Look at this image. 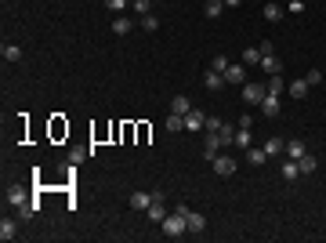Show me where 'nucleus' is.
Segmentation results:
<instances>
[{
  "label": "nucleus",
  "instance_id": "nucleus-29",
  "mask_svg": "<svg viewBox=\"0 0 326 243\" xmlns=\"http://www.w3.org/2000/svg\"><path fill=\"white\" fill-rule=\"evenodd\" d=\"M91 149H84V145H76V149H69V164H80V160H84Z\"/></svg>",
  "mask_w": 326,
  "mask_h": 243
},
{
  "label": "nucleus",
  "instance_id": "nucleus-7",
  "mask_svg": "<svg viewBox=\"0 0 326 243\" xmlns=\"http://www.w3.org/2000/svg\"><path fill=\"white\" fill-rule=\"evenodd\" d=\"M221 135H207V142H203V156H207V160H214L218 152H221Z\"/></svg>",
  "mask_w": 326,
  "mask_h": 243
},
{
  "label": "nucleus",
  "instance_id": "nucleus-12",
  "mask_svg": "<svg viewBox=\"0 0 326 243\" xmlns=\"http://www.w3.org/2000/svg\"><path fill=\"white\" fill-rule=\"evenodd\" d=\"M261 149H265V152H268V160H272V156H279V152H287V142H283V138H268Z\"/></svg>",
  "mask_w": 326,
  "mask_h": 243
},
{
  "label": "nucleus",
  "instance_id": "nucleus-2",
  "mask_svg": "<svg viewBox=\"0 0 326 243\" xmlns=\"http://www.w3.org/2000/svg\"><path fill=\"white\" fill-rule=\"evenodd\" d=\"M211 164H214V174H218V178H232V174H236V160H232V156H221V152H218Z\"/></svg>",
  "mask_w": 326,
  "mask_h": 243
},
{
  "label": "nucleus",
  "instance_id": "nucleus-36",
  "mask_svg": "<svg viewBox=\"0 0 326 243\" xmlns=\"http://www.w3.org/2000/svg\"><path fill=\"white\" fill-rule=\"evenodd\" d=\"M11 204H15V207L26 204V192H22V189H11Z\"/></svg>",
  "mask_w": 326,
  "mask_h": 243
},
{
  "label": "nucleus",
  "instance_id": "nucleus-3",
  "mask_svg": "<svg viewBox=\"0 0 326 243\" xmlns=\"http://www.w3.org/2000/svg\"><path fill=\"white\" fill-rule=\"evenodd\" d=\"M185 131H207V113L189 109V113H185Z\"/></svg>",
  "mask_w": 326,
  "mask_h": 243
},
{
  "label": "nucleus",
  "instance_id": "nucleus-1",
  "mask_svg": "<svg viewBox=\"0 0 326 243\" xmlns=\"http://www.w3.org/2000/svg\"><path fill=\"white\" fill-rule=\"evenodd\" d=\"M159 229H163V236H171V239H178L181 232H189V225H185V214H181V211H171L167 218L159 222Z\"/></svg>",
  "mask_w": 326,
  "mask_h": 243
},
{
  "label": "nucleus",
  "instance_id": "nucleus-24",
  "mask_svg": "<svg viewBox=\"0 0 326 243\" xmlns=\"http://www.w3.org/2000/svg\"><path fill=\"white\" fill-rule=\"evenodd\" d=\"M0 55H4L8 62H18V58H22V48H18V44H4V48H0Z\"/></svg>",
  "mask_w": 326,
  "mask_h": 243
},
{
  "label": "nucleus",
  "instance_id": "nucleus-15",
  "mask_svg": "<svg viewBox=\"0 0 326 243\" xmlns=\"http://www.w3.org/2000/svg\"><path fill=\"white\" fill-rule=\"evenodd\" d=\"M131 29H134V26H131V18H124V15H116V22H112V33H116V36H127Z\"/></svg>",
  "mask_w": 326,
  "mask_h": 243
},
{
  "label": "nucleus",
  "instance_id": "nucleus-10",
  "mask_svg": "<svg viewBox=\"0 0 326 243\" xmlns=\"http://www.w3.org/2000/svg\"><path fill=\"white\" fill-rule=\"evenodd\" d=\"M145 214H149V222H152V225H159L163 218H167V211H163V200H152V207H149Z\"/></svg>",
  "mask_w": 326,
  "mask_h": 243
},
{
  "label": "nucleus",
  "instance_id": "nucleus-14",
  "mask_svg": "<svg viewBox=\"0 0 326 243\" xmlns=\"http://www.w3.org/2000/svg\"><path fill=\"white\" fill-rule=\"evenodd\" d=\"M221 11H225V0H207V8H203L207 18H221Z\"/></svg>",
  "mask_w": 326,
  "mask_h": 243
},
{
  "label": "nucleus",
  "instance_id": "nucleus-4",
  "mask_svg": "<svg viewBox=\"0 0 326 243\" xmlns=\"http://www.w3.org/2000/svg\"><path fill=\"white\" fill-rule=\"evenodd\" d=\"M265 95H268V91H265L261 84H243V102H247V105H261Z\"/></svg>",
  "mask_w": 326,
  "mask_h": 243
},
{
  "label": "nucleus",
  "instance_id": "nucleus-41",
  "mask_svg": "<svg viewBox=\"0 0 326 243\" xmlns=\"http://www.w3.org/2000/svg\"><path fill=\"white\" fill-rule=\"evenodd\" d=\"M131 4H134V0H131Z\"/></svg>",
  "mask_w": 326,
  "mask_h": 243
},
{
  "label": "nucleus",
  "instance_id": "nucleus-6",
  "mask_svg": "<svg viewBox=\"0 0 326 243\" xmlns=\"http://www.w3.org/2000/svg\"><path fill=\"white\" fill-rule=\"evenodd\" d=\"M185 225H189V232H203V229H207V218L189 207V211H185Z\"/></svg>",
  "mask_w": 326,
  "mask_h": 243
},
{
  "label": "nucleus",
  "instance_id": "nucleus-40",
  "mask_svg": "<svg viewBox=\"0 0 326 243\" xmlns=\"http://www.w3.org/2000/svg\"><path fill=\"white\" fill-rule=\"evenodd\" d=\"M243 4V0H225V8H239Z\"/></svg>",
  "mask_w": 326,
  "mask_h": 243
},
{
  "label": "nucleus",
  "instance_id": "nucleus-18",
  "mask_svg": "<svg viewBox=\"0 0 326 243\" xmlns=\"http://www.w3.org/2000/svg\"><path fill=\"white\" fill-rule=\"evenodd\" d=\"M15 236H18V229H15V222H8V218H4V222H0V239H4V243H11Z\"/></svg>",
  "mask_w": 326,
  "mask_h": 243
},
{
  "label": "nucleus",
  "instance_id": "nucleus-31",
  "mask_svg": "<svg viewBox=\"0 0 326 243\" xmlns=\"http://www.w3.org/2000/svg\"><path fill=\"white\" fill-rule=\"evenodd\" d=\"M142 29H149V33H156V29H159V22H156V15H142Z\"/></svg>",
  "mask_w": 326,
  "mask_h": 243
},
{
  "label": "nucleus",
  "instance_id": "nucleus-30",
  "mask_svg": "<svg viewBox=\"0 0 326 243\" xmlns=\"http://www.w3.org/2000/svg\"><path fill=\"white\" fill-rule=\"evenodd\" d=\"M218 135H221V142H225V145H232V142H236V127H228V124H221V131H218Z\"/></svg>",
  "mask_w": 326,
  "mask_h": 243
},
{
  "label": "nucleus",
  "instance_id": "nucleus-20",
  "mask_svg": "<svg viewBox=\"0 0 326 243\" xmlns=\"http://www.w3.org/2000/svg\"><path fill=\"white\" fill-rule=\"evenodd\" d=\"M283 178H287V182H294L297 174H301V167H297V160H287V164H283V171H279Z\"/></svg>",
  "mask_w": 326,
  "mask_h": 243
},
{
  "label": "nucleus",
  "instance_id": "nucleus-21",
  "mask_svg": "<svg viewBox=\"0 0 326 243\" xmlns=\"http://www.w3.org/2000/svg\"><path fill=\"white\" fill-rule=\"evenodd\" d=\"M189 109H192V102H189V98H185V95H178V98H174V102H171V113H178V116H185V113H189Z\"/></svg>",
  "mask_w": 326,
  "mask_h": 243
},
{
  "label": "nucleus",
  "instance_id": "nucleus-17",
  "mask_svg": "<svg viewBox=\"0 0 326 243\" xmlns=\"http://www.w3.org/2000/svg\"><path fill=\"white\" fill-rule=\"evenodd\" d=\"M265 160H268V152H265V149H247V164H250V167H261Z\"/></svg>",
  "mask_w": 326,
  "mask_h": 243
},
{
  "label": "nucleus",
  "instance_id": "nucleus-27",
  "mask_svg": "<svg viewBox=\"0 0 326 243\" xmlns=\"http://www.w3.org/2000/svg\"><path fill=\"white\" fill-rule=\"evenodd\" d=\"M243 65H261V51L258 48H247V51H243Z\"/></svg>",
  "mask_w": 326,
  "mask_h": 243
},
{
  "label": "nucleus",
  "instance_id": "nucleus-33",
  "mask_svg": "<svg viewBox=\"0 0 326 243\" xmlns=\"http://www.w3.org/2000/svg\"><path fill=\"white\" fill-rule=\"evenodd\" d=\"M211 69H218V73H225V69H228V58H225V55H218V58H211Z\"/></svg>",
  "mask_w": 326,
  "mask_h": 243
},
{
  "label": "nucleus",
  "instance_id": "nucleus-39",
  "mask_svg": "<svg viewBox=\"0 0 326 243\" xmlns=\"http://www.w3.org/2000/svg\"><path fill=\"white\" fill-rule=\"evenodd\" d=\"M258 51H261V55H275V51H272V40H261V44H258Z\"/></svg>",
  "mask_w": 326,
  "mask_h": 243
},
{
  "label": "nucleus",
  "instance_id": "nucleus-37",
  "mask_svg": "<svg viewBox=\"0 0 326 243\" xmlns=\"http://www.w3.org/2000/svg\"><path fill=\"white\" fill-rule=\"evenodd\" d=\"M287 11H290V15H301V11H305V0H290Z\"/></svg>",
  "mask_w": 326,
  "mask_h": 243
},
{
  "label": "nucleus",
  "instance_id": "nucleus-22",
  "mask_svg": "<svg viewBox=\"0 0 326 243\" xmlns=\"http://www.w3.org/2000/svg\"><path fill=\"white\" fill-rule=\"evenodd\" d=\"M308 149H305V142H287V160H301Z\"/></svg>",
  "mask_w": 326,
  "mask_h": 243
},
{
  "label": "nucleus",
  "instance_id": "nucleus-38",
  "mask_svg": "<svg viewBox=\"0 0 326 243\" xmlns=\"http://www.w3.org/2000/svg\"><path fill=\"white\" fill-rule=\"evenodd\" d=\"M134 11L138 15H149V0H134Z\"/></svg>",
  "mask_w": 326,
  "mask_h": 243
},
{
  "label": "nucleus",
  "instance_id": "nucleus-9",
  "mask_svg": "<svg viewBox=\"0 0 326 243\" xmlns=\"http://www.w3.org/2000/svg\"><path fill=\"white\" fill-rule=\"evenodd\" d=\"M279 109H283L279 95H265V98H261V113H265V116H279Z\"/></svg>",
  "mask_w": 326,
  "mask_h": 243
},
{
  "label": "nucleus",
  "instance_id": "nucleus-5",
  "mask_svg": "<svg viewBox=\"0 0 326 243\" xmlns=\"http://www.w3.org/2000/svg\"><path fill=\"white\" fill-rule=\"evenodd\" d=\"M247 80V65H236V62H228V69H225V84H243Z\"/></svg>",
  "mask_w": 326,
  "mask_h": 243
},
{
  "label": "nucleus",
  "instance_id": "nucleus-28",
  "mask_svg": "<svg viewBox=\"0 0 326 243\" xmlns=\"http://www.w3.org/2000/svg\"><path fill=\"white\" fill-rule=\"evenodd\" d=\"M131 4V0H105V8L112 11V15H124V8Z\"/></svg>",
  "mask_w": 326,
  "mask_h": 243
},
{
  "label": "nucleus",
  "instance_id": "nucleus-13",
  "mask_svg": "<svg viewBox=\"0 0 326 243\" xmlns=\"http://www.w3.org/2000/svg\"><path fill=\"white\" fill-rule=\"evenodd\" d=\"M265 91H268V95H283V91H287V80H283V73H275V76L268 80Z\"/></svg>",
  "mask_w": 326,
  "mask_h": 243
},
{
  "label": "nucleus",
  "instance_id": "nucleus-16",
  "mask_svg": "<svg viewBox=\"0 0 326 243\" xmlns=\"http://www.w3.org/2000/svg\"><path fill=\"white\" fill-rule=\"evenodd\" d=\"M297 167H301V174H312V171H315V167H319V160H315V156H312V152H305V156H301V160H297Z\"/></svg>",
  "mask_w": 326,
  "mask_h": 243
},
{
  "label": "nucleus",
  "instance_id": "nucleus-23",
  "mask_svg": "<svg viewBox=\"0 0 326 243\" xmlns=\"http://www.w3.org/2000/svg\"><path fill=\"white\" fill-rule=\"evenodd\" d=\"M207 87H211V91H218V87H225V73H218V69H211V73H207Z\"/></svg>",
  "mask_w": 326,
  "mask_h": 243
},
{
  "label": "nucleus",
  "instance_id": "nucleus-35",
  "mask_svg": "<svg viewBox=\"0 0 326 243\" xmlns=\"http://www.w3.org/2000/svg\"><path fill=\"white\" fill-rule=\"evenodd\" d=\"M221 131V120L218 116H207V135H218Z\"/></svg>",
  "mask_w": 326,
  "mask_h": 243
},
{
  "label": "nucleus",
  "instance_id": "nucleus-25",
  "mask_svg": "<svg viewBox=\"0 0 326 243\" xmlns=\"http://www.w3.org/2000/svg\"><path fill=\"white\" fill-rule=\"evenodd\" d=\"M261 69L275 76V73H279V58H275V55H261Z\"/></svg>",
  "mask_w": 326,
  "mask_h": 243
},
{
  "label": "nucleus",
  "instance_id": "nucleus-34",
  "mask_svg": "<svg viewBox=\"0 0 326 243\" xmlns=\"http://www.w3.org/2000/svg\"><path fill=\"white\" fill-rule=\"evenodd\" d=\"M305 80H308V87H315V84H322V73H319V69H308Z\"/></svg>",
  "mask_w": 326,
  "mask_h": 243
},
{
  "label": "nucleus",
  "instance_id": "nucleus-26",
  "mask_svg": "<svg viewBox=\"0 0 326 243\" xmlns=\"http://www.w3.org/2000/svg\"><path fill=\"white\" fill-rule=\"evenodd\" d=\"M181 127H185V116H178V113H171V116H167V131H171V135H178Z\"/></svg>",
  "mask_w": 326,
  "mask_h": 243
},
{
  "label": "nucleus",
  "instance_id": "nucleus-32",
  "mask_svg": "<svg viewBox=\"0 0 326 243\" xmlns=\"http://www.w3.org/2000/svg\"><path fill=\"white\" fill-rule=\"evenodd\" d=\"M232 145H250V131H247V127H239V131H236V142H232Z\"/></svg>",
  "mask_w": 326,
  "mask_h": 243
},
{
  "label": "nucleus",
  "instance_id": "nucleus-19",
  "mask_svg": "<svg viewBox=\"0 0 326 243\" xmlns=\"http://www.w3.org/2000/svg\"><path fill=\"white\" fill-rule=\"evenodd\" d=\"M283 15H287V8H279V4H272V0H268V4H265V18H268V22H279Z\"/></svg>",
  "mask_w": 326,
  "mask_h": 243
},
{
  "label": "nucleus",
  "instance_id": "nucleus-11",
  "mask_svg": "<svg viewBox=\"0 0 326 243\" xmlns=\"http://www.w3.org/2000/svg\"><path fill=\"white\" fill-rule=\"evenodd\" d=\"M287 95H290V98H297V102H301V98H305V95H308V80H294V84H287Z\"/></svg>",
  "mask_w": 326,
  "mask_h": 243
},
{
  "label": "nucleus",
  "instance_id": "nucleus-8",
  "mask_svg": "<svg viewBox=\"0 0 326 243\" xmlns=\"http://www.w3.org/2000/svg\"><path fill=\"white\" fill-rule=\"evenodd\" d=\"M127 204H131V211H149V207H152V196H149V192H131Z\"/></svg>",
  "mask_w": 326,
  "mask_h": 243
}]
</instances>
